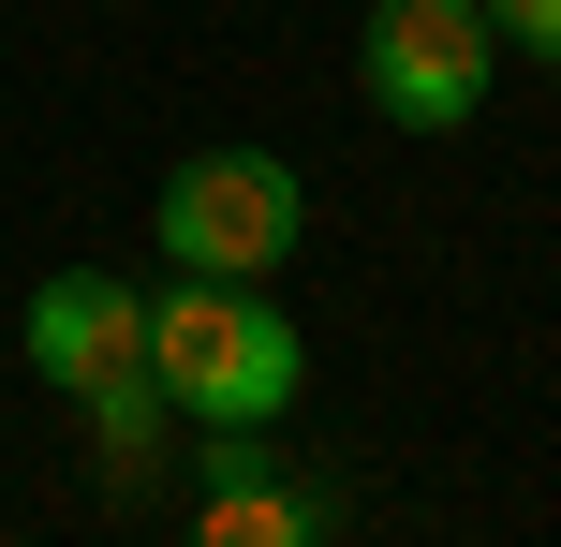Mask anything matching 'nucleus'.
I'll return each mask as SVG.
<instances>
[{
	"mask_svg": "<svg viewBox=\"0 0 561 547\" xmlns=\"http://www.w3.org/2000/svg\"><path fill=\"white\" fill-rule=\"evenodd\" d=\"M148 385H163L193 430H280L296 400V326L252 282H178L148 296Z\"/></svg>",
	"mask_w": 561,
	"mask_h": 547,
	"instance_id": "1",
	"label": "nucleus"
},
{
	"mask_svg": "<svg viewBox=\"0 0 561 547\" xmlns=\"http://www.w3.org/2000/svg\"><path fill=\"white\" fill-rule=\"evenodd\" d=\"M148 223H163V266H178V282H266V266L310 237V193H296L280 148H193Z\"/></svg>",
	"mask_w": 561,
	"mask_h": 547,
	"instance_id": "2",
	"label": "nucleus"
},
{
	"mask_svg": "<svg viewBox=\"0 0 561 547\" xmlns=\"http://www.w3.org/2000/svg\"><path fill=\"white\" fill-rule=\"evenodd\" d=\"M488 75H503L488 0H369V30H355V89L399 134H458L488 104Z\"/></svg>",
	"mask_w": 561,
	"mask_h": 547,
	"instance_id": "3",
	"label": "nucleus"
},
{
	"mask_svg": "<svg viewBox=\"0 0 561 547\" xmlns=\"http://www.w3.org/2000/svg\"><path fill=\"white\" fill-rule=\"evenodd\" d=\"M30 371L59 385V400H104V385H134L148 371V296H118L104 266H59L45 296H30Z\"/></svg>",
	"mask_w": 561,
	"mask_h": 547,
	"instance_id": "4",
	"label": "nucleus"
},
{
	"mask_svg": "<svg viewBox=\"0 0 561 547\" xmlns=\"http://www.w3.org/2000/svg\"><path fill=\"white\" fill-rule=\"evenodd\" d=\"M178 547H325V489L266 474V430H207V518Z\"/></svg>",
	"mask_w": 561,
	"mask_h": 547,
	"instance_id": "5",
	"label": "nucleus"
},
{
	"mask_svg": "<svg viewBox=\"0 0 561 547\" xmlns=\"http://www.w3.org/2000/svg\"><path fill=\"white\" fill-rule=\"evenodd\" d=\"M163 414H178V400H163L148 371H134V385H104V400H89V444H104V474H148V459H163Z\"/></svg>",
	"mask_w": 561,
	"mask_h": 547,
	"instance_id": "6",
	"label": "nucleus"
},
{
	"mask_svg": "<svg viewBox=\"0 0 561 547\" xmlns=\"http://www.w3.org/2000/svg\"><path fill=\"white\" fill-rule=\"evenodd\" d=\"M488 30H503V59H547L561 75V0H488Z\"/></svg>",
	"mask_w": 561,
	"mask_h": 547,
	"instance_id": "7",
	"label": "nucleus"
}]
</instances>
